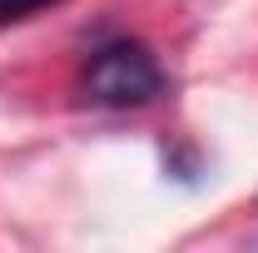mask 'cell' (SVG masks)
<instances>
[{
	"label": "cell",
	"mask_w": 258,
	"mask_h": 253,
	"mask_svg": "<svg viewBox=\"0 0 258 253\" xmlns=\"http://www.w3.org/2000/svg\"><path fill=\"white\" fill-rule=\"evenodd\" d=\"M85 95L109 109H139L164 95V70L139 40H109L85 65Z\"/></svg>",
	"instance_id": "cell-1"
},
{
	"label": "cell",
	"mask_w": 258,
	"mask_h": 253,
	"mask_svg": "<svg viewBox=\"0 0 258 253\" xmlns=\"http://www.w3.org/2000/svg\"><path fill=\"white\" fill-rule=\"evenodd\" d=\"M50 5H60V0H0V30H5V25H20V20H30V15L50 10Z\"/></svg>",
	"instance_id": "cell-2"
}]
</instances>
